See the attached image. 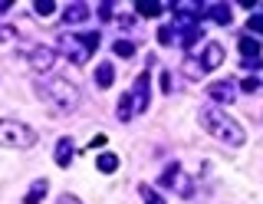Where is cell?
I'll return each mask as SVG.
<instances>
[{"mask_svg":"<svg viewBox=\"0 0 263 204\" xmlns=\"http://www.w3.org/2000/svg\"><path fill=\"white\" fill-rule=\"evenodd\" d=\"M138 194H142V201H145V204H164V198H161L158 191H155L152 184H138Z\"/></svg>","mask_w":263,"mask_h":204,"instance_id":"ffe728a7","label":"cell"},{"mask_svg":"<svg viewBox=\"0 0 263 204\" xmlns=\"http://www.w3.org/2000/svg\"><path fill=\"white\" fill-rule=\"evenodd\" d=\"M56 53L53 46H30V53H27V63H30V69L33 72H49L53 69V63H56Z\"/></svg>","mask_w":263,"mask_h":204,"instance_id":"52a82bcc","label":"cell"},{"mask_svg":"<svg viewBox=\"0 0 263 204\" xmlns=\"http://www.w3.org/2000/svg\"><path fill=\"white\" fill-rule=\"evenodd\" d=\"M96 168L102 171V175H112V171L119 168V155H112V152H102V155L96 158Z\"/></svg>","mask_w":263,"mask_h":204,"instance_id":"e0dca14e","label":"cell"},{"mask_svg":"<svg viewBox=\"0 0 263 204\" xmlns=\"http://www.w3.org/2000/svg\"><path fill=\"white\" fill-rule=\"evenodd\" d=\"M33 10H36L40 17H53V13H56V0H36Z\"/></svg>","mask_w":263,"mask_h":204,"instance_id":"44dd1931","label":"cell"},{"mask_svg":"<svg viewBox=\"0 0 263 204\" xmlns=\"http://www.w3.org/2000/svg\"><path fill=\"white\" fill-rule=\"evenodd\" d=\"M247 27H250L253 33H260V36H263V17H260V13H257V17H250V23H247Z\"/></svg>","mask_w":263,"mask_h":204,"instance_id":"484cf974","label":"cell"},{"mask_svg":"<svg viewBox=\"0 0 263 204\" xmlns=\"http://www.w3.org/2000/svg\"><path fill=\"white\" fill-rule=\"evenodd\" d=\"M197 122L204 125V132H211V138H217V142H224V145H240L247 142V132H243V125L237 119H230L224 109H217V105H204L201 112H197Z\"/></svg>","mask_w":263,"mask_h":204,"instance_id":"7a4b0ae2","label":"cell"},{"mask_svg":"<svg viewBox=\"0 0 263 204\" xmlns=\"http://www.w3.org/2000/svg\"><path fill=\"white\" fill-rule=\"evenodd\" d=\"M201 40V27H187V30H181V36H178V43L184 46V50H191V46Z\"/></svg>","mask_w":263,"mask_h":204,"instance_id":"d6986e66","label":"cell"},{"mask_svg":"<svg viewBox=\"0 0 263 204\" xmlns=\"http://www.w3.org/2000/svg\"><path fill=\"white\" fill-rule=\"evenodd\" d=\"M260 69H263V66H260ZM260 76H263V72H260Z\"/></svg>","mask_w":263,"mask_h":204,"instance_id":"1f68e13d","label":"cell"},{"mask_svg":"<svg viewBox=\"0 0 263 204\" xmlns=\"http://www.w3.org/2000/svg\"><path fill=\"white\" fill-rule=\"evenodd\" d=\"M56 204H82L76 194H60V198H56Z\"/></svg>","mask_w":263,"mask_h":204,"instance_id":"4316f807","label":"cell"},{"mask_svg":"<svg viewBox=\"0 0 263 204\" xmlns=\"http://www.w3.org/2000/svg\"><path fill=\"white\" fill-rule=\"evenodd\" d=\"M208 96H211L214 102L227 105V102H234V99H237V83H234V79H217V83H211V86H208Z\"/></svg>","mask_w":263,"mask_h":204,"instance_id":"9c48e42d","label":"cell"},{"mask_svg":"<svg viewBox=\"0 0 263 204\" xmlns=\"http://www.w3.org/2000/svg\"><path fill=\"white\" fill-rule=\"evenodd\" d=\"M161 89H164V92H171V89H175V86H171V72H161Z\"/></svg>","mask_w":263,"mask_h":204,"instance_id":"83f0119b","label":"cell"},{"mask_svg":"<svg viewBox=\"0 0 263 204\" xmlns=\"http://www.w3.org/2000/svg\"><path fill=\"white\" fill-rule=\"evenodd\" d=\"M46 191H49V181H46V178H36V181L30 184V191L23 194V204H40L46 198Z\"/></svg>","mask_w":263,"mask_h":204,"instance_id":"7c38bea8","label":"cell"},{"mask_svg":"<svg viewBox=\"0 0 263 204\" xmlns=\"http://www.w3.org/2000/svg\"><path fill=\"white\" fill-rule=\"evenodd\" d=\"M10 40H16V30L7 27V23H0V43H10Z\"/></svg>","mask_w":263,"mask_h":204,"instance_id":"cb8c5ba5","label":"cell"},{"mask_svg":"<svg viewBox=\"0 0 263 204\" xmlns=\"http://www.w3.org/2000/svg\"><path fill=\"white\" fill-rule=\"evenodd\" d=\"M10 10V4H7V0H0V13H7Z\"/></svg>","mask_w":263,"mask_h":204,"instance_id":"4dcf8cb0","label":"cell"},{"mask_svg":"<svg viewBox=\"0 0 263 204\" xmlns=\"http://www.w3.org/2000/svg\"><path fill=\"white\" fill-rule=\"evenodd\" d=\"M240 53H243V63H257L260 60V43L253 36H240Z\"/></svg>","mask_w":263,"mask_h":204,"instance_id":"9a60e30c","label":"cell"},{"mask_svg":"<svg viewBox=\"0 0 263 204\" xmlns=\"http://www.w3.org/2000/svg\"><path fill=\"white\" fill-rule=\"evenodd\" d=\"M132 23H135V17H128V13H122V17H119V27H122V30H128Z\"/></svg>","mask_w":263,"mask_h":204,"instance_id":"f1b7e54d","label":"cell"},{"mask_svg":"<svg viewBox=\"0 0 263 204\" xmlns=\"http://www.w3.org/2000/svg\"><path fill=\"white\" fill-rule=\"evenodd\" d=\"M99 17L109 20V17H112V4H102V7H99Z\"/></svg>","mask_w":263,"mask_h":204,"instance_id":"f546056e","label":"cell"},{"mask_svg":"<svg viewBox=\"0 0 263 204\" xmlns=\"http://www.w3.org/2000/svg\"><path fill=\"white\" fill-rule=\"evenodd\" d=\"M204 17L217 20L220 27H230V20H234V13H230V7H227V4H211L208 10H204Z\"/></svg>","mask_w":263,"mask_h":204,"instance_id":"4fadbf2b","label":"cell"},{"mask_svg":"<svg viewBox=\"0 0 263 204\" xmlns=\"http://www.w3.org/2000/svg\"><path fill=\"white\" fill-rule=\"evenodd\" d=\"M158 43H175V27H158Z\"/></svg>","mask_w":263,"mask_h":204,"instance_id":"603a6c76","label":"cell"},{"mask_svg":"<svg viewBox=\"0 0 263 204\" xmlns=\"http://www.w3.org/2000/svg\"><path fill=\"white\" fill-rule=\"evenodd\" d=\"M112 83H115V66H112V63H99V66H96V86L109 89Z\"/></svg>","mask_w":263,"mask_h":204,"instance_id":"5bb4252c","label":"cell"},{"mask_svg":"<svg viewBox=\"0 0 263 204\" xmlns=\"http://www.w3.org/2000/svg\"><path fill=\"white\" fill-rule=\"evenodd\" d=\"M158 184L161 188H178L181 198H191V194H194L191 181H187V178H181V165H178V161H171V165H168V171L158 178Z\"/></svg>","mask_w":263,"mask_h":204,"instance_id":"8992f818","label":"cell"},{"mask_svg":"<svg viewBox=\"0 0 263 204\" xmlns=\"http://www.w3.org/2000/svg\"><path fill=\"white\" fill-rule=\"evenodd\" d=\"M171 10H175V17L184 23V27H194V20L204 17V10H208V7H204V4H194V0H178V4H171ZM184 27H181V30H184Z\"/></svg>","mask_w":263,"mask_h":204,"instance_id":"ba28073f","label":"cell"},{"mask_svg":"<svg viewBox=\"0 0 263 204\" xmlns=\"http://www.w3.org/2000/svg\"><path fill=\"white\" fill-rule=\"evenodd\" d=\"M148 102H152V76L142 72V76L135 79V86L122 96V102H119V122H128L132 116H142V112L148 109Z\"/></svg>","mask_w":263,"mask_h":204,"instance_id":"3957f363","label":"cell"},{"mask_svg":"<svg viewBox=\"0 0 263 204\" xmlns=\"http://www.w3.org/2000/svg\"><path fill=\"white\" fill-rule=\"evenodd\" d=\"M161 10H164L161 4H138V13H142V17H161Z\"/></svg>","mask_w":263,"mask_h":204,"instance_id":"7402d4cb","label":"cell"},{"mask_svg":"<svg viewBox=\"0 0 263 204\" xmlns=\"http://www.w3.org/2000/svg\"><path fill=\"white\" fill-rule=\"evenodd\" d=\"M86 17H89V7L82 4V0H79V4H69V7H66V13H63L66 23H82Z\"/></svg>","mask_w":263,"mask_h":204,"instance_id":"2e32d148","label":"cell"},{"mask_svg":"<svg viewBox=\"0 0 263 204\" xmlns=\"http://www.w3.org/2000/svg\"><path fill=\"white\" fill-rule=\"evenodd\" d=\"M33 145H36V132L27 122L0 119V149H33Z\"/></svg>","mask_w":263,"mask_h":204,"instance_id":"5b68a950","label":"cell"},{"mask_svg":"<svg viewBox=\"0 0 263 204\" xmlns=\"http://www.w3.org/2000/svg\"><path fill=\"white\" fill-rule=\"evenodd\" d=\"M220 63H224V46H220V43H204L201 69H217Z\"/></svg>","mask_w":263,"mask_h":204,"instance_id":"30bf717a","label":"cell"},{"mask_svg":"<svg viewBox=\"0 0 263 204\" xmlns=\"http://www.w3.org/2000/svg\"><path fill=\"white\" fill-rule=\"evenodd\" d=\"M99 46V33L92 30V33H63L60 40H56V53H66V60L69 63H76V66H82V63L92 56V50Z\"/></svg>","mask_w":263,"mask_h":204,"instance_id":"277c9868","label":"cell"},{"mask_svg":"<svg viewBox=\"0 0 263 204\" xmlns=\"http://www.w3.org/2000/svg\"><path fill=\"white\" fill-rule=\"evenodd\" d=\"M112 53L122 56V60H132L138 50H135V43H132V40H115V43H112Z\"/></svg>","mask_w":263,"mask_h":204,"instance_id":"ac0fdd59","label":"cell"},{"mask_svg":"<svg viewBox=\"0 0 263 204\" xmlns=\"http://www.w3.org/2000/svg\"><path fill=\"white\" fill-rule=\"evenodd\" d=\"M72 152H76V145H72V138H69V135H63L60 142H56V152H53L56 165H60V168H69V165H72Z\"/></svg>","mask_w":263,"mask_h":204,"instance_id":"8fae6325","label":"cell"},{"mask_svg":"<svg viewBox=\"0 0 263 204\" xmlns=\"http://www.w3.org/2000/svg\"><path fill=\"white\" fill-rule=\"evenodd\" d=\"M240 89H243V92H257V89H260V79H253V76H247V79H243V83H240Z\"/></svg>","mask_w":263,"mask_h":204,"instance_id":"d4e9b609","label":"cell"},{"mask_svg":"<svg viewBox=\"0 0 263 204\" xmlns=\"http://www.w3.org/2000/svg\"><path fill=\"white\" fill-rule=\"evenodd\" d=\"M36 96L56 112V116H69V112H76L79 102H82L79 86L72 83V79H66V76H43V79H36Z\"/></svg>","mask_w":263,"mask_h":204,"instance_id":"6da1fadb","label":"cell"}]
</instances>
